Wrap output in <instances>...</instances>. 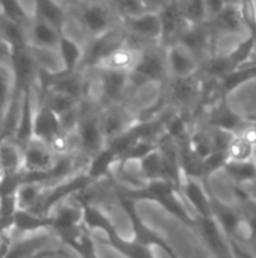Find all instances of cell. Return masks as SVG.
Returning a JSON list of instances; mask_svg holds the SVG:
<instances>
[{
    "label": "cell",
    "instance_id": "obj_1",
    "mask_svg": "<svg viewBox=\"0 0 256 258\" xmlns=\"http://www.w3.org/2000/svg\"><path fill=\"white\" fill-rule=\"evenodd\" d=\"M115 192L121 194L133 201H151L163 207L167 213H170L175 219L183 222L190 230H196V216L190 215L184 204L180 201L181 190L167 180H154L142 183L137 187H130L127 184H116Z\"/></svg>",
    "mask_w": 256,
    "mask_h": 258
},
{
    "label": "cell",
    "instance_id": "obj_51",
    "mask_svg": "<svg viewBox=\"0 0 256 258\" xmlns=\"http://www.w3.org/2000/svg\"><path fill=\"white\" fill-rule=\"evenodd\" d=\"M226 0H205V8L208 14V20L219 15L226 8Z\"/></svg>",
    "mask_w": 256,
    "mask_h": 258
},
{
    "label": "cell",
    "instance_id": "obj_53",
    "mask_svg": "<svg viewBox=\"0 0 256 258\" xmlns=\"http://www.w3.org/2000/svg\"><path fill=\"white\" fill-rule=\"evenodd\" d=\"M57 255H65V252L60 251V249H44V251H39V252H36L35 255L27 258H51L57 257Z\"/></svg>",
    "mask_w": 256,
    "mask_h": 258
},
{
    "label": "cell",
    "instance_id": "obj_26",
    "mask_svg": "<svg viewBox=\"0 0 256 258\" xmlns=\"http://www.w3.org/2000/svg\"><path fill=\"white\" fill-rule=\"evenodd\" d=\"M24 171L23 150L14 139H0V175H11Z\"/></svg>",
    "mask_w": 256,
    "mask_h": 258
},
{
    "label": "cell",
    "instance_id": "obj_15",
    "mask_svg": "<svg viewBox=\"0 0 256 258\" xmlns=\"http://www.w3.org/2000/svg\"><path fill=\"white\" fill-rule=\"evenodd\" d=\"M101 83V103L104 107L115 106L121 101L125 91L130 88L128 71H118L109 68H100Z\"/></svg>",
    "mask_w": 256,
    "mask_h": 258
},
{
    "label": "cell",
    "instance_id": "obj_55",
    "mask_svg": "<svg viewBox=\"0 0 256 258\" xmlns=\"http://www.w3.org/2000/svg\"><path fill=\"white\" fill-rule=\"evenodd\" d=\"M252 254H253V255H255V258H256V251H252Z\"/></svg>",
    "mask_w": 256,
    "mask_h": 258
},
{
    "label": "cell",
    "instance_id": "obj_10",
    "mask_svg": "<svg viewBox=\"0 0 256 258\" xmlns=\"http://www.w3.org/2000/svg\"><path fill=\"white\" fill-rule=\"evenodd\" d=\"M204 187L207 189V194L210 197V203H211V210H213V218L216 219V222L219 224V227L222 228L225 237L228 240H235L241 243V227L244 224L243 221V215L237 207L229 206L226 203H223L222 200H219L214 192L210 187V183H205Z\"/></svg>",
    "mask_w": 256,
    "mask_h": 258
},
{
    "label": "cell",
    "instance_id": "obj_44",
    "mask_svg": "<svg viewBox=\"0 0 256 258\" xmlns=\"http://www.w3.org/2000/svg\"><path fill=\"white\" fill-rule=\"evenodd\" d=\"M189 144H190L192 150L195 151V154L202 160H205L210 154L214 153L211 136H210L208 130H196V132L190 133Z\"/></svg>",
    "mask_w": 256,
    "mask_h": 258
},
{
    "label": "cell",
    "instance_id": "obj_22",
    "mask_svg": "<svg viewBox=\"0 0 256 258\" xmlns=\"http://www.w3.org/2000/svg\"><path fill=\"white\" fill-rule=\"evenodd\" d=\"M100 119H101V128L106 138V144L122 135L136 122L119 104L106 107V110L100 115Z\"/></svg>",
    "mask_w": 256,
    "mask_h": 258
},
{
    "label": "cell",
    "instance_id": "obj_52",
    "mask_svg": "<svg viewBox=\"0 0 256 258\" xmlns=\"http://www.w3.org/2000/svg\"><path fill=\"white\" fill-rule=\"evenodd\" d=\"M0 63L11 65V45L0 36Z\"/></svg>",
    "mask_w": 256,
    "mask_h": 258
},
{
    "label": "cell",
    "instance_id": "obj_6",
    "mask_svg": "<svg viewBox=\"0 0 256 258\" xmlns=\"http://www.w3.org/2000/svg\"><path fill=\"white\" fill-rule=\"evenodd\" d=\"M95 181L83 171L81 174H77V175H72L69 177L68 180L59 183V184H54V186H50V187H45L39 201L35 204L33 209H30L29 212L35 213V215H39V216H50V212L53 209H56L59 204L63 203L65 198H71L74 197L75 194L88 189L89 186H92Z\"/></svg>",
    "mask_w": 256,
    "mask_h": 258
},
{
    "label": "cell",
    "instance_id": "obj_24",
    "mask_svg": "<svg viewBox=\"0 0 256 258\" xmlns=\"http://www.w3.org/2000/svg\"><path fill=\"white\" fill-rule=\"evenodd\" d=\"M181 194L192 204V207L196 212V216H204V218L213 216L210 197H208L207 189L204 187L202 181L184 177L183 184H181Z\"/></svg>",
    "mask_w": 256,
    "mask_h": 258
},
{
    "label": "cell",
    "instance_id": "obj_30",
    "mask_svg": "<svg viewBox=\"0 0 256 258\" xmlns=\"http://www.w3.org/2000/svg\"><path fill=\"white\" fill-rule=\"evenodd\" d=\"M57 51H59V56H60L62 68L63 70H68V71L78 70V67L81 65L84 51L81 50V47L71 36H68L65 33V30L60 33Z\"/></svg>",
    "mask_w": 256,
    "mask_h": 258
},
{
    "label": "cell",
    "instance_id": "obj_19",
    "mask_svg": "<svg viewBox=\"0 0 256 258\" xmlns=\"http://www.w3.org/2000/svg\"><path fill=\"white\" fill-rule=\"evenodd\" d=\"M60 30H57L48 21L32 15V23L27 29L29 45L32 50H57Z\"/></svg>",
    "mask_w": 256,
    "mask_h": 258
},
{
    "label": "cell",
    "instance_id": "obj_29",
    "mask_svg": "<svg viewBox=\"0 0 256 258\" xmlns=\"http://www.w3.org/2000/svg\"><path fill=\"white\" fill-rule=\"evenodd\" d=\"M53 219L51 216H39L29 210H18L14 215V230H17L21 234L29 233H38L42 230L50 231L51 230Z\"/></svg>",
    "mask_w": 256,
    "mask_h": 258
},
{
    "label": "cell",
    "instance_id": "obj_48",
    "mask_svg": "<svg viewBox=\"0 0 256 258\" xmlns=\"http://www.w3.org/2000/svg\"><path fill=\"white\" fill-rule=\"evenodd\" d=\"M208 132H210V136H211L214 151L226 153L228 148H229V144L232 142L235 135H232L229 132H225V130H220V128H211V127H210Z\"/></svg>",
    "mask_w": 256,
    "mask_h": 258
},
{
    "label": "cell",
    "instance_id": "obj_49",
    "mask_svg": "<svg viewBox=\"0 0 256 258\" xmlns=\"http://www.w3.org/2000/svg\"><path fill=\"white\" fill-rule=\"evenodd\" d=\"M244 21H246V29L249 35L256 38V6L255 0H241L240 3Z\"/></svg>",
    "mask_w": 256,
    "mask_h": 258
},
{
    "label": "cell",
    "instance_id": "obj_21",
    "mask_svg": "<svg viewBox=\"0 0 256 258\" xmlns=\"http://www.w3.org/2000/svg\"><path fill=\"white\" fill-rule=\"evenodd\" d=\"M56 159L50 147L36 139L23 150V168L26 172H44L54 165Z\"/></svg>",
    "mask_w": 256,
    "mask_h": 258
},
{
    "label": "cell",
    "instance_id": "obj_33",
    "mask_svg": "<svg viewBox=\"0 0 256 258\" xmlns=\"http://www.w3.org/2000/svg\"><path fill=\"white\" fill-rule=\"evenodd\" d=\"M140 54V50H134L133 47L124 44L119 48H116L103 63L100 68H109V70H118V71H130L134 63L137 62V57Z\"/></svg>",
    "mask_w": 256,
    "mask_h": 258
},
{
    "label": "cell",
    "instance_id": "obj_35",
    "mask_svg": "<svg viewBox=\"0 0 256 258\" xmlns=\"http://www.w3.org/2000/svg\"><path fill=\"white\" fill-rule=\"evenodd\" d=\"M160 119H161V124H163L164 135L172 138L175 142H181V141L189 139L190 133H189V128H187V121H186V118H184V115L181 112L172 109Z\"/></svg>",
    "mask_w": 256,
    "mask_h": 258
},
{
    "label": "cell",
    "instance_id": "obj_7",
    "mask_svg": "<svg viewBox=\"0 0 256 258\" xmlns=\"http://www.w3.org/2000/svg\"><path fill=\"white\" fill-rule=\"evenodd\" d=\"M202 95V80L192 77H170L161 85V103L174 107V110L192 106Z\"/></svg>",
    "mask_w": 256,
    "mask_h": 258
},
{
    "label": "cell",
    "instance_id": "obj_14",
    "mask_svg": "<svg viewBox=\"0 0 256 258\" xmlns=\"http://www.w3.org/2000/svg\"><path fill=\"white\" fill-rule=\"evenodd\" d=\"M213 41H214V35H213L210 23L207 20L199 24H189L184 29L178 42L186 45L196 56V59L199 60V65H201V62H204L207 57L211 56L210 47L213 45Z\"/></svg>",
    "mask_w": 256,
    "mask_h": 258
},
{
    "label": "cell",
    "instance_id": "obj_13",
    "mask_svg": "<svg viewBox=\"0 0 256 258\" xmlns=\"http://www.w3.org/2000/svg\"><path fill=\"white\" fill-rule=\"evenodd\" d=\"M121 21L127 38H134L136 41L148 44H160L161 23L158 12H145L136 17L122 18Z\"/></svg>",
    "mask_w": 256,
    "mask_h": 258
},
{
    "label": "cell",
    "instance_id": "obj_54",
    "mask_svg": "<svg viewBox=\"0 0 256 258\" xmlns=\"http://www.w3.org/2000/svg\"><path fill=\"white\" fill-rule=\"evenodd\" d=\"M226 3H228V5H240L241 0H226Z\"/></svg>",
    "mask_w": 256,
    "mask_h": 258
},
{
    "label": "cell",
    "instance_id": "obj_27",
    "mask_svg": "<svg viewBox=\"0 0 256 258\" xmlns=\"http://www.w3.org/2000/svg\"><path fill=\"white\" fill-rule=\"evenodd\" d=\"M177 147H178V159H180L183 175L187 177V178H193V180L202 181V174H204L202 162L204 160L199 159L195 154V151L192 150V147L189 144V139L177 142Z\"/></svg>",
    "mask_w": 256,
    "mask_h": 258
},
{
    "label": "cell",
    "instance_id": "obj_46",
    "mask_svg": "<svg viewBox=\"0 0 256 258\" xmlns=\"http://www.w3.org/2000/svg\"><path fill=\"white\" fill-rule=\"evenodd\" d=\"M228 162H229V159H228V154H226V153L214 151L213 154H210V156L202 162V166H204L202 184L210 183V178H211L219 169H223V168L226 166Z\"/></svg>",
    "mask_w": 256,
    "mask_h": 258
},
{
    "label": "cell",
    "instance_id": "obj_34",
    "mask_svg": "<svg viewBox=\"0 0 256 258\" xmlns=\"http://www.w3.org/2000/svg\"><path fill=\"white\" fill-rule=\"evenodd\" d=\"M48 234H36L32 237H23L17 242L11 243L5 258H27L35 255L36 252L42 251L41 248L48 240Z\"/></svg>",
    "mask_w": 256,
    "mask_h": 258
},
{
    "label": "cell",
    "instance_id": "obj_17",
    "mask_svg": "<svg viewBox=\"0 0 256 258\" xmlns=\"http://www.w3.org/2000/svg\"><path fill=\"white\" fill-rule=\"evenodd\" d=\"M207 122L211 128H220V130L229 132L237 136L246 128V125L250 121L246 119L244 116L238 115L237 112H234L229 107L226 100H219L214 103Z\"/></svg>",
    "mask_w": 256,
    "mask_h": 258
},
{
    "label": "cell",
    "instance_id": "obj_3",
    "mask_svg": "<svg viewBox=\"0 0 256 258\" xmlns=\"http://www.w3.org/2000/svg\"><path fill=\"white\" fill-rule=\"evenodd\" d=\"M158 47H161V45L160 44L149 45V47H145L140 50L137 62L128 71L130 88L139 89L151 82H157V83L163 85L167 80L169 70H167L166 50L163 51Z\"/></svg>",
    "mask_w": 256,
    "mask_h": 258
},
{
    "label": "cell",
    "instance_id": "obj_32",
    "mask_svg": "<svg viewBox=\"0 0 256 258\" xmlns=\"http://www.w3.org/2000/svg\"><path fill=\"white\" fill-rule=\"evenodd\" d=\"M223 171L234 181L235 187L255 186L256 184V162H228Z\"/></svg>",
    "mask_w": 256,
    "mask_h": 258
},
{
    "label": "cell",
    "instance_id": "obj_4",
    "mask_svg": "<svg viewBox=\"0 0 256 258\" xmlns=\"http://www.w3.org/2000/svg\"><path fill=\"white\" fill-rule=\"evenodd\" d=\"M36 80L39 82L41 92H57L69 95L78 101L88 94V82L78 70L68 71L62 68L59 71H51L39 67Z\"/></svg>",
    "mask_w": 256,
    "mask_h": 258
},
{
    "label": "cell",
    "instance_id": "obj_45",
    "mask_svg": "<svg viewBox=\"0 0 256 258\" xmlns=\"http://www.w3.org/2000/svg\"><path fill=\"white\" fill-rule=\"evenodd\" d=\"M66 245L71 246L80 255V258H98L94 239L91 236V231L86 227H84V230L78 236L71 239Z\"/></svg>",
    "mask_w": 256,
    "mask_h": 258
},
{
    "label": "cell",
    "instance_id": "obj_50",
    "mask_svg": "<svg viewBox=\"0 0 256 258\" xmlns=\"http://www.w3.org/2000/svg\"><path fill=\"white\" fill-rule=\"evenodd\" d=\"M48 147H50V150L53 151V154L56 157L72 154V151H71V133L62 132L57 138H54L51 141V144Z\"/></svg>",
    "mask_w": 256,
    "mask_h": 258
},
{
    "label": "cell",
    "instance_id": "obj_18",
    "mask_svg": "<svg viewBox=\"0 0 256 258\" xmlns=\"http://www.w3.org/2000/svg\"><path fill=\"white\" fill-rule=\"evenodd\" d=\"M62 132L63 130L59 115L54 113L44 101H41L33 116V139L50 145L51 141Z\"/></svg>",
    "mask_w": 256,
    "mask_h": 258
},
{
    "label": "cell",
    "instance_id": "obj_5",
    "mask_svg": "<svg viewBox=\"0 0 256 258\" xmlns=\"http://www.w3.org/2000/svg\"><path fill=\"white\" fill-rule=\"evenodd\" d=\"M115 197H116L118 204L121 206V209L124 210V213L127 215V218L130 221L131 231H133V242H136L142 246H146V248L157 246L169 258H180L178 254L175 252V249L161 237V234H158L157 231H154L151 227H148L143 222V219L137 213L136 201H133L131 198H127L121 194H116V192H115Z\"/></svg>",
    "mask_w": 256,
    "mask_h": 258
},
{
    "label": "cell",
    "instance_id": "obj_25",
    "mask_svg": "<svg viewBox=\"0 0 256 258\" xmlns=\"http://www.w3.org/2000/svg\"><path fill=\"white\" fill-rule=\"evenodd\" d=\"M235 194L238 198V209L249 230L246 240L252 246V251H256V197L250 195L244 187H235Z\"/></svg>",
    "mask_w": 256,
    "mask_h": 258
},
{
    "label": "cell",
    "instance_id": "obj_42",
    "mask_svg": "<svg viewBox=\"0 0 256 258\" xmlns=\"http://www.w3.org/2000/svg\"><path fill=\"white\" fill-rule=\"evenodd\" d=\"M178 3L187 24H199L208 20L205 0H178Z\"/></svg>",
    "mask_w": 256,
    "mask_h": 258
},
{
    "label": "cell",
    "instance_id": "obj_57",
    "mask_svg": "<svg viewBox=\"0 0 256 258\" xmlns=\"http://www.w3.org/2000/svg\"><path fill=\"white\" fill-rule=\"evenodd\" d=\"M66 2H75V0H66Z\"/></svg>",
    "mask_w": 256,
    "mask_h": 258
},
{
    "label": "cell",
    "instance_id": "obj_39",
    "mask_svg": "<svg viewBox=\"0 0 256 258\" xmlns=\"http://www.w3.org/2000/svg\"><path fill=\"white\" fill-rule=\"evenodd\" d=\"M0 36L12 47V45H29L27 29L8 20L0 14Z\"/></svg>",
    "mask_w": 256,
    "mask_h": 258
},
{
    "label": "cell",
    "instance_id": "obj_41",
    "mask_svg": "<svg viewBox=\"0 0 256 258\" xmlns=\"http://www.w3.org/2000/svg\"><path fill=\"white\" fill-rule=\"evenodd\" d=\"M45 186L39 183H23L17 192L18 210H30L39 201Z\"/></svg>",
    "mask_w": 256,
    "mask_h": 258
},
{
    "label": "cell",
    "instance_id": "obj_23",
    "mask_svg": "<svg viewBox=\"0 0 256 258\" xmlns=\"http://www.w3.org/2000/svg\"><path fill=\"white\" fill-rule=\"evenodd\" d=\"M33 116L35 113L32 109V88H29L24 92L20 118H18V122L12 136V139L21 150H24L33 141Z\"/></svg>",
    "mask_w": 256,
    "mask_h": 258
},
{
    "label": "cell",
    "instance_id": "obj_8",
    "mask_svg": "<svg viewBox=\"0 0 256 258\" xmlns=\"http://www.w3.org/2000/svg\"><path fill=\"white\" fill-rule=\"evenodd\" d=\"M75 138L78 150L88 160L98 154L106 147V138L103 135L100 113L91 109L80 107V116L75 127Z\"/></svg>",
    "mask_w": 256,
    "mask_h": 258
},
{
    "label": "cell",
    "instance_id": "obj_20",
    "mask_svg": "<svg viewBox=\"0 0 256 258\" xmlns=\"http://www.w3.org/2000/svg\"><path fill=\"white\" fill-rule=\"evenodd\" d=\"M208 23L214 38L222 35H235L246 29V21L240 5H226V8L219 15L210 18Z\"/></svg>",
    "mask_w": 256,
    "mask_h": 258
},
{
    "label": "cell",
    "instance_id": "obj_12",
    "mask_svg": "<svg viewBox=\"0 0 256 258\" xmlns=\"http://www.w3.org/2000/svg\"><path fill=\"white\" fill-rule=\"evenodd\" d=\"M77 18L81 27L84 29V32H88L92 38L100 36L115 27L112 23L113 21L112 9L103 2L83 3L78 8Z\"/></svg>",
    "mask_w": 256,
    "mask_h": 258
},
{
    "label": "cell",
    "instance_id": "obj_31",
    "mask_svg": "<svg viewBox=\"0 0 256 258\" xmlns=\"http://www.w3.org/2000/svg\"><path fill=\"white\" fill-rule=\"evenodd\" d=\"M33 15L53 24L57 30H65V9L54 0H33Z\"/></svg>",
    "mask_w": 256,
    "mask_h": 258
},
{
    "label": "cell",
    "instance_id": "obj_16",
    "mask_svg": "<svg viewBox=\"0 0 256 258\" xmlns=\"http://www.w3.org/2000/svg\"><path fill=\"white\" fill-rule=\"evenodd\" d=\"M166 59L170 77H192L199 71V60L181 42L166 48Z\"/></svg>",
    "mask_w": 256,
    "mask_h": 258
},
{
    "label": "cell",
    "instance_id": "obj_11",
    "mask_svg": "<svg viewBox=\"0 0 256 258\" xmlns=\"http://www.w3.org/2000/svg\"><path fill=\"white\" fill-rule=\"evenodd\" d=\"M127 41V33L124 29L113 27L112 30L92 38L89 42V47L86 48L83 54L81 65L86 67H101V63L121 45H124Z\"/></svg>",
    "mask_w": 256,
    "mask_h": 258
},
{
    "label": "cell",
    "instance_id": "obj_47",
    "mask_svg": "<svg viewBox=\"0 0 256 258\" xmlns=\"http://www.w3.org/2000/svg\"><path fill=\"white\" fill-rule=\"evenodd\" d=\"M115 9L116 12L121 14V20L136 17L145 12H151L146 9L142 0H115Z\"/></svg>",
    "mask_w": 256,
    "mask_h": 258
},
{
    "label": "cell",
    "instance_id": "obj_43",
    "mask_svg": "<svg viewBox=\"0 0 256 258\" xmlns=\"http://www.w3.org/2000/svg\"><path fill=\"white\" fill-rule=\"evenodd\" d=\"M255 147L250 145L244 138L234 136L232 142L229 144V148L226 151L229 162H249L255 157Z\"/></svg>",
    "mask_w": 256,
    "mask_h": 258
},
{
    "label": "cell",
    "instance_id": "obj_56",
    "mask_svg": "<svg viewBox=\"0 0 256 258\" xmlns=\"http://www.w3.org/2000/svg\"><path fill=\"white\" fill-rule=\"evenodd\" d=\"M252 59H255L256 60V54H253V56H252Z\"/></svg>",
    "mask_w": 256,
    "mask_h": 258
},
{
    "label": "cell",
    "instance_id": "obj_40",
    "mask_svg": "<svg viewBox=\"0 0 256 258\" xmlns=\"http://www.w3.org/2000/svg\"><path fill=\"white\" fill-rule=\"evenodd\" d=\"M0 14L26 29H29L32 23V15L24 9L20 0H0Z\"/></svg>",
    "mask_w": 256,
    "mask_h": 258
},
{
    "label": "cell",
    "instance_id": "obj_36",
    "mask_svg": "<svg viewBox=\"0 0 256 258\" xmlns=\"http://www.w3.org/2000/svg\"><path fill=\"white\" fill-rule=\"evenodd\" d=\"M41 101H44L59 116H63L75 110L77 107H80V103H81L69 95H63L57 92H41Z\"/></svg>",
    "mask_w": 256,
    "mask_h": 258
},
{
    "label": "cell",
    "instance_id": "obj_2",
    "mask_svg": "<svg viewBox=\"0 0 256 258\" xmlns=\"http://www.w3.org/2000/svg\"><path fill=\"white\" fill-rule=\"evenodd\" d=\"M83 212H84V216H83L84 227L89 231L92 230L103 231L107 237V243L121 255H124L125 258H155L151 248L142 246L133 240L122 239L119 233L116 231L113 222L107 218V215L98 206H84Z\"/></svg>",
    "mask_w": 256,
    "mask_h": 258
},
{
    "label": "cell",
    "instance_id": "obj_28",
    "mask_svg": "<svg viewBox=\"0 0 256 258\" xmlns=\"http://www.w3.org/2000/svg\"><path fill=\"white\" fill-rule=\"evenodd\" d=\"M119 159L115 154L113 150H110L109 147H104L98 154H95L94 157L89 159V163L84 169V172L95 181H101L103 178L109 177L110 169L115 163H118Z\"/></svg>",
    "mask_w": 256,
    "mask_h": 258
},
{
    "label": "cell",
    "instance_id": "obj_38",
    "mask_svg": "<svg viewBox=\"0 0 256 258\" xmlns=\"http://www.w3.org/2000/svg\"><path fill=\"white\" fill-rule=\"evenodd\" d=\"M139 168H140L143 183L161 180L163 178V157H161V153L158 151V148H155L146 157H143L139 162Z\"/></svg>",
    "mask_w": 256,
    "mask_h": 258
},
{
    "label": "cell",
    "instance_id": "obj_37",
    "mask_svg": "<svg viewBox=\"0 0 256 258\" xmlns=\"http://www.w3.org/2000/svg\"><path fill=\"white\" fill-rule=\"evenodd\" d=\"M12 95V71L9 65L0 63V138L3 132L5 118L9 109Z\"/></svg>",
    "mask_w": 256,
    "mask_h": 258
},
{
    "label": "cell",
    "instance_id": "obj_9",
    "mask_svg": "<svg viewBox=\"0 0 256 258\" xmlns=\"http://www.w3.org/2000/svg\"><path fill=\"white\" fill-rule=\"evenodd\" d=\"M53 219L51 224V233H54L62 243H68L71 239L78 236L84 230L83 224V207L78 206L77 203H62L56 207L54 213L50 215Z\"/></svg>",
    "mask_w": 256,
    "mask_h": 258
}]
</instances>
